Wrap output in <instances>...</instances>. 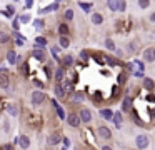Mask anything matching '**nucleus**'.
<instances>
[{
	"label": "nucleus",
	"instance_id": "1",
	"mask_svg": "<svg viewBox=\"0 0 155 150\" xmlns=\"http://www.w3.org/2000/svg\"><path fill=\"white\" fill-rule=\"evenodd\" d=\"M135 143H137V147H138V149H147V147H148L147 135H138L137 138H135Z\"/></svg>",
	"mask_w": 155,
	"mask_h": 150
},
{
	"label": "nucleus",
	"instance_id": "2",
	"mask_svg": "<svg viewBox=\"0 0 155 150\" xmlns=\"http://www.w3.org/2000/svg\"><path fill=\"white\" fill-rule=\"evenodd\" d=\"M80 115H75V114H70V115L67 117V123L68 125H72V127H79L80 125Z\"/></svg>",
	"mask_w": 155,
	"mask_h": 150
},
{
	"label": "nucleus",
	"instance_id": "3",
	"mask_svg": "<svg viewBox=\"0 0 155 150\" xmlns=\"http://www.w3.org/2000/svg\"><path fill=\"white\" fill-rule=\"evenodd\" d=\"M43 100H45V95H43L42 92H39V90H37V92H34V94H32V102H34L35 105L42 103Z\"/></svg>",
	"mask_w": 155,
	"mask_h": 150
},
{
	"label": "nucleus",
	"instance_id": "4",
	"mask_svg": "<svg viewBox=\"0 0 155 150\" xmlns=\"http://www.w3.org/2000/svg\"><path fill=\"white\" fill-rule=\"evenodd\" d=\"M143 58H145V62H154L155 60V48H147L143 52Z\"/></svg>",
	"mask_w": 155,
	"mask_h": 150
},
{
	"label": "nucleus",
	"instance_id": "5",
	"mask_svg": "<svg viewBox=\"0 0 155 150\" xmlns=\"http://www.w3.org/2000/svg\"><path fill=\"white\" fill-rule=\"evenodd\" d=\"M52 105H54L55 112H57V115H59V118H65V112L62 110V107L57 103V100H52Z\"/></svg>",
	"mask_w": 155,
	"mask_h": 150
},
{
	"label": "nucleus",
	"instance_id": "6",
	"mask_svg": "<svg viewBox=\"0 0 155 150\" xmlns=\"http://www.w3.org/2000/svg\"><path fill=\"white\" fill-rule=\"evenodd\" d=\"M80 118L83 120V122H90V120H92V114H90V110H88V109H82Z\"/></svg>",
	"mask_w": 155,
	"mask_h": 150
},
{
	"label": "nucleus",
	"instance_id": "7",
	"mask_svg": "<svg viewBox=\"0 0 155 150\" xmlns=\"http://www.w3.org/2000/svg\"><path fill=\"white\" fill-rule=\"evenodd\" d=\"M57 8H59V3H52V5H48V7L39 10V14H48V12H54V10H57Z\"/></svg>",
	"mask_w": 155,
	"mask_h": 150
},
{
	"label": "nucleus",
	"instance_id": "8",
	"mask_svg": "<svg viewBox=\"0 0 155 150\" xmlns=\"http://www.w3.org/2000/svg\"><path fill=\"white\" fill-rule=\"evenodd\" d=\"M19 145H20L22 149H27L28 145H30V140H28V137H20V138H19Z\"/></svg>",
	"mask_w": 155,
	"mask_h": 150
},
{
	"label": "nucleus",
	"instance_id": "9",
	"mask_svg": "<svg viewBox=\"0 0 155 150\" xmlns=\"http://www.w3.org/2000/svg\"><path fill=\"white\" fill-rule=\"evenodd\" d=\"M107 7L110 10H118V0H107Z\"/></svg>",
	"mask_w": 155,
	"mask_h": 150
},
{
	"label": "nucleus",
	"instance_id": "10",
	"mask_svg": "<svg viewBox=\"0 0 155 150\" xmlns=\"http://www.w3.org/2000/svg\"><path fill=\"white\" fill-rule=\"evenodd\" d=\"M99 133H100L103 138H110V135H112V133H110V130H108L107 127H100V129H99Z\"/></svg>",
	"mask_w": 155,
	"mask_h": 150
},
{
	"label": "nucleus",
	"instance_id": "11",
	"mask_svg": "<svg viewBox=\"0 0 155 150\" xmlns=\"http://www.w3.org/2000/svg\"><path fill=\"white\" fill-rule=\"evenodd\" d=\"M100 115L103 117V118H107V120H110V118L114 117V114H112V110H108V109H103V110H100Z\"/></svg>",
	"mask_w": 155,
	"mask_h": 150
},
{
	"label": "nucleus",
	"instance_id": "12",
	"mask_svg": "<svg viewBox=\"0 0 155 150\" xmlns=\"http://www.w3.org/2000/svg\"><path fill=\"white\" fill-rule=\"evenodd\" d=\"M7 60H8V63H12V65L15 63V60H17V55H15L14 50H10V52L7 54Z\"/></svg>",
	"mask_w": 155,
	"mask_h": 150
},
{
	"label": "nucleus",
	"instance_id": "13",
	"mask_svg": "<svg viewBox=\"0 0 155 150\" xmlns=\"http://www.w3.org/2000/svg\"><path fill=\"white\" fill-rule=\"evenodd\" d=\"M92 22H94L95 25H100L102 22H103V19H102L100 14H94V15H92Z\"/></svg>",
	"mask_w": 155,
	"mask_h": 150
},
{
	"label": "nucleus",
	"instance_id": "14",
	"mask_svg": "<svg viewBox=\"0 0 155 150\" xmlns=\"http://www.w3.org/2000/svg\"><path fill=\"white\" fill-rule=\"evenodd\" d=\"M34 57L37 58V60H45V54H43V50H35L34 52Z\"/></svg>",
	"mask_w": 155,
	"mask_h": 150
},
{
	"label": "nucleus",
	"instance_id": "15",
	"mask_svg": "<svg viewBox=\"0 0 155 150\" xmlns=\"http://www.w3.org/2000/svg\"><path fill=\"white\" fill-rule=\"evenodd\" d=\"M62 63H63V67H70V65H72V57H70V55H65V57L62 58Z\"/></svg>",
	"mask_w": 155,
	"mask_h": 150
},
{
	"label": "nucleus",
	"instance_id": "16",
	"mask_svg": "<svg viewBox=\"0 0 155 150\" xmlns=\"http://www.w3.org/2000/svg\"><path fill=\"white\" fill-rule=\"evenodd\" d=\"M55 78H57V82H62V80H63V68H57Z\"/></svg>",
	"mask_w": 155,
	"mask_h": 150
},
{
	"label": "nucleus",
	"instance_id": "17",
	"mask_svg": "<svg viewBox=\"0 0 155 150\" xmlns=\"http://www.w3.org/2000/svg\"><path fill=\"white\" fill-rule=\"evenodd\" d=\"M68 45H70V42H68V39H67V37H63V35H62V37H60V47H62V48H67Z\"/></svg>",
	"mask_w": 155,
	"mask_h": 150
},
{
	"label": "nucleus",
	"instance_id": "18",
	"mask_svg": "<svg viewBox=\"0 0 155 150\" xmlns=\"http://www.w3.org/2000/svg\"><path fill=\"white\" fill-rule=\"evenodd\" d=\"M7 110H8V114H10V115H14V117L17 115V114H19V109H17L15 105H8Z\"/></svg>",
	"mask_w": 155,
	"mask_h": 150
},
{
	"label": "nucleus",
	"instance_id": "19",
	"mask_svg": "<svg viewBox=\"0 0 155 150\" xmlns=\"http://www.w3.org/2000/svg\"><path fill=\"white\" fill-rule=\"evenodd\" d=\"M103 62H107V63H110V65H118V63H120L117 58H112V57H105Z\"/></svg>",
	"mask_w": 155,
	"mask_h": 150
},
{
	"label": "nucleus",
	"instance_id": "20",
	"mask_svg": "<svg viewBox=\"0 0 155 150\" xmlns=\"http://www.w3.org/2000/svg\"><path fill=\"white\" fill-rule=\"evenodd\" d=\"M132 107V100H130V97H125V100H123V110H130Z\"/></svg>",
	"mask_w": 155,
	"mask_h": 150
},
{
	"label": "nucleus",
	"instance_id": "21",
	"mask_svg": "<svg viewBox=\"0 0 155 150\" xmlns=\"http://www.w3.org/2000/svg\"><path fill=\"white\" fill-rule=\"evenodd\" d=\"M59 140H60V137L57 135V133H54V135L48 138V143H50V145H55V143H59Z\"/></svg>",
	"mask_w": 155,
	"mask_h": 150
},
{
	"label": "nucleus",
	"instance_id": "22",
	"mask_svg": "<svg viewBox=\"0 0 155 150\" xmlns=\"http://www.w3.org/2000/svg\"><path fill=\"white\" fill-rule=\"evenodd\" d=\"M105 47H107L108 50H115V43H114V40H112V39H107V40H105Z\"/></svg>",
	"mask_w": 155,
	"mask_h": 150
},
{
	"label": "nucleus",
	"instance_id": "23",
	"mask_svg": "<svg viewBox=\"0 0 155 150\" xmlns=\"http://www.w3.org/2000/svg\"><path fill=\"white\" fill-rule=\"evenodd\" d=\"M143 85H145V89L152 90V89H154V80H150V78H145V80H143Z\"/></svg>",
	"mask_w": 155,
	"mask_h": 150
},
{
	"label": "nucleus",
	"instance_id": "24",
	"mask_svg": "<svg viewBox=\"0 0 155 150\" xmlns=\"http://www.w3.org/2000/svg\"><path fill=\"white\" fill-rule=\"evenodd\" d=\"M59 34H60V35H67L68 34V28H67L65 23H62L60 27H59Z\"/></svg>",
	"mask_w": 155,
	"mask_h": 150
},
{
	"label": "nucleus",
	"instance_id": "25",
	"mask_svg": "<svg viewBox=\"0 0 155 150\" xmlns=\"http://www.w3.org/2000/svg\"><path fill=\"white\" fill-rule=\"evenodd\" d=\"M80 8H83V12H90V8H92V3H85V2H80Z\"/></svg>",
	"mask_w": 155,
	"mask_h": 150
},
{
	"label": "nucleus",
	"instance_id": "26",
	"mask_svg": "<svg viewBox=\"0 0 155 150\" xmlns=\"http://www.w3.org/2000/svg\"><path fill=\"white\" fill-rule=\"evenodd\" d=\"M55 92H57V95H59V97L65 95V92H63V87H62V85H57V87H55Z\"/></svg>",
	"mask_w": 155,
	"mask_h": 150
},
{
	"label": "nucleus",
	"instance_id": "27",
	"mask_svg": "<svg viewBox=\"0 0 155 150\" xmlns=\"http://www.w3.org/2000/svg\"><path fill=\"white\" fill-rule=\"evenodd\" d=\"M72 19H74V12L70 8H67L65 10V20H72Z\"/></svg>",
	"mask_w": 155,
	"mask_h": 150
},
{
	"label": "nucleus",
	"instance_id": "28",
	"mask_svg": "<svg viewBox=\"0 0 155 150\" xmlns=\"http://www.w3.org/2000/svg\"><path fill=\"white\" fill-rule=\"evenodd\" d=\"M114 118H115V125H117V129H120V125H122V117H120V114H117Z\"/></svg>",
	"mask_w": 155,
	"mask_h": 150
},
{
	"label": "nucleus",
	"instance_id": "29",
	"mask_svg": "<svg viewBox=\"0 0 155 150\" xmlns=\"http://www.w3.org/2000/svg\"><path fill=\"white\" fill-rule=\"evenodd\" d=\"M148 0H138V5H140V8H147L148 7Z\"/></svg>",
	"mask_w": 155,
	"mask_h": 150
},
{
	"label": "nucleus",
	"instance_id": "30",
	"mask_svg": "<svg viewBox=\"0 0 155 150\" xmlns=\"http://www.w3.org/2000/svg\"><path fill=\"white\" fill-rule=\"evenodd\" d=\"M35 42H37V45H45V43H47V40H45V39H42V37H37Z\"/></svg>",
	"mask_w": 155,
	"mask_h": 150
},
{
	"label": "nucleus",
	"instance_id": "31",
	"mask_svg": "<svg viewBox=\"0 0 155 150\" xmlns=\"http://www.w3.org/2000/svg\"><path fill=\"white\" fill-rule=\"evenodd\" d=\"M118 10H120V12L125 10V0H118Z\"/></svg>",
	"mask_w": 155,
	"mask_h": 150
},
{
	"label": "nucleus",
	"instance_id": "32",
	"mask_svg": "<svg viewBox=\"0 0 155 150\" xmlns=\"http://www.w3.org/2000/svg\"><path fill=\"white\" fill-rule=\"evenodd\" d=\"M20 22H22V23H27V22H30V15H22V17H20Z\"/></svg>",
	"mask_w": 155,
	"mask_h": 150
},
{
	"label": "nucleus",
	"instance_id": "33",
	"mask_svg": "<svg viewBox=\"0 0 155 150\" xmlns=\"http://www.w3.org/2000/svg\"><path fill=\"white\" fill-rule=\"evenodd\" d=\"M74 100H75V102H80V100H82V94H79V92H77V94L74 95Z\"/></svg>",
	"mask_w": 155,
	"mask_h": 150
},
{
	"label": "nucleus",
	"instance_id": "34",
	"mask_svg": "<svg viewBox=\"0 0 155 150\" xmlns=\"http://www.w3.org/2000/svg\"><path fill=\"white\" fill-rule=\"evenodd\" d=\"M62 142H63V147H70V140H68L67 137H65V138H62Z\"/></svg>",
	"mask_w": 155,
	"mask_h": 150
},
{
	"label": "nucleus",
	"instance_id": "35",
	"mask_svg": "<svg viewBox=\"0 0 155 150\" xmlns=\"http://www.w3.org/2000/svg\"><path fill=\"white\" fill-rule=\"evenodd\" d=\"M35 27H37V28H42V27H43V22H42V20L35 22Z\"/></svg>",
	"mask_w": 155,
	"mask_h": 150
},
{
	"label": "nucleus",
	"instance_id": "36",
	"mask_svg": "<svg viewBox=\"0 0 155 150\" xmlns=\"http://www.w3.org/2000/svg\"><path fill=\"white\" fill-rule=\"evenodd\" d=\"M147 100H148V102H155V95H148Z\"/></svg>",
	"mask_w": 155,
	"mask_h": 150
},
{
	"label": "nucleus",
	"instance_id": "37",
	"mask_svg": "<svg viewBox=\"0 0 155 150\" xmlns=\"http://www.w3.org/2000/svg\"><path fill=\"white\" fill-rule=\"evenodd\" d=\"M7 40H8V37L5 34H2V42H7Z\"/></svg>",
	"mask_w": 155,
	"mask_h": 150
},
{
	"label": "nucleus",
	"instance_id": "38",
	"mask_svg": "<svg viewBox=\"0 0 155 150\" xmlns=\"http://www.w3.org/2000/svg\"><path fill=\"white\" fill-rule=\"evenodd\" d=\"M32 2H34V0H27V8L32 7Z\"/></svg>",
	"mask_w": 155,
	"mask_h": 150
},
{
	"label": "nucleus",
	"instance_id": "39",
	"mask_svg": "<svg viewBox=\"0 0 155 150\" xmlns=\"http://www.w3.org/2000/svg\"><path fill=\"white\" fill-rule=\"evenodd\" d=\"M57 2H60V0H57Z\"/></svg>",
	"mask_w": 155,
	"mask_h": 150
}]
</instances>
